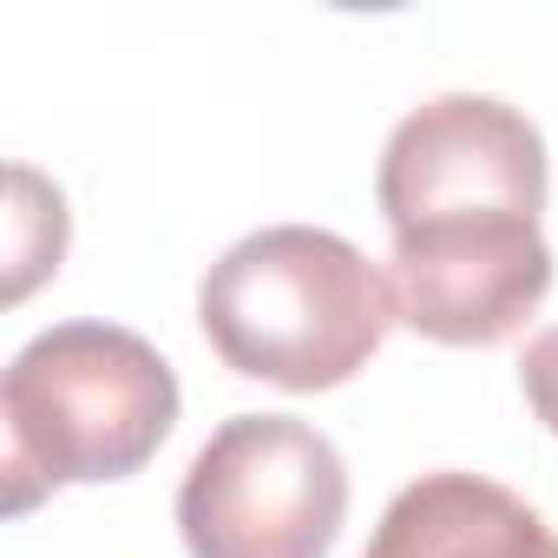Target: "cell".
<instances>
[{
    "mask_svg": "<svg viewBox=\"0 0 558 558\" xmlns=\"http://www.w3.org/2000/svg\"><path fill=\"white\" fill-rule=\"evenodd\" d=\"M197 323L223 368L316 395L362 375L401 310L388 269H375L342 230L263 223L204 269Z\"/></svg>",
    "mask_w": 558,
    "mask_h": 558,
    "instance_id": "cell-1",
    "label": "cell"
},
{
    "mask_svg": "<svg viewBox=\"0 0 558 558\" xmlns=\"http://www.w3.org/2000/svg\"><path fill=\"white\" fill-rule=\"evenodd\" d=\"M178 421L171 362L119 323H53L0 375L8 506L27 512L47 486L138 473Z\"/></svg>",
    "mask_w": 558,
    "mask_h": 558,
    "instance_id": "cell-2",
    "label": "cell"
},
{
    "mask_svg": "<svg viewBox=\"0 0 558 558\" xmlns=\"http://www.w3.org/2000/svg\"><path fill=\"white\" fill-rule=\"evenodd\" d=\"M342 519L349 466L336 440L296 414H230L178 486L191 558H329Z\"/></svg>",
    "mask_w": 558,
    "mask_h": 558,
    "instance_id": "cell-3",
    "label": "cell"
},
{
    "mask_svg": "<svg viewBox=\"0 0 558 558\" xmlns=\"http://www.w3.org/2000/svg\"><path fill=\"white\" fill-rule=\"evenodd\" d=\"M551 165L538 125L493 99V93H440L414 106L375 171V204L388 230H427V223H486V217H532L545 210Z\"/></svg>",
    "mask_w": 558,
    "mask_h": 558,
    "instance_id": "cell-4",
    "label": "cell"
},
{
    "mask_svg": "<svg viewBox=\"0 0 558 558\" xmlns=\"http://www.w3.org/2000/svg\"><path fill=\"white\" fill-rule=\"evenodd\" d=\"M388 290L414 336L447 349H493L545 303L551 243L532 217L401 230L388 256Z\"/></svg>",
    "mask_w": 558,
    "mask_h": 558,
    "instance_id": "cell-5",
    "label": "cell"
},
{
    "mask_svg": "<svg viewBox=\"0 0 558 558\" xmlns=\"http://www.w3.org/2000/svg\"><path fill=\"white\" fill-rule=\"evenodd\" d=\"M362 558H558V532L486 473H421L368 532Z\"/></svg>",
    "mask_w": 558,
    "mask_h": 558,
    "instance_id": "cell-6",
    "label": "cell"
},
{
    "mask_svg": "<svg viewBox=\"0 0 558 558\" xmlns=\"http://www.w3.org/2000/svg\"><path fill=\"white\" fill-rule=\"evenodd\" d=\"M8 191H14V204H8V303H21L66 256V197L34 165H14Z\"/></svg>",
    "mask_w": 558,
    "mask_h": 558,
    "instance_id": "cell-7",
    "label": "cell"
},
{
    "mask_svg": "<svg viewBox=\"0 0 558 558\" xmlns=\"http://www.w3.org/2000/svg\"><path fill=\"white\" fill-rule=\"evenodd\" d=\"M519 388H525L532 414L558 434V329H545V336L525 342V355H519Z\"/></svg>",
    "mask_w": 558,
    "mask_h": 558,
    "instance_id": "cell-8",
    "label": "cell"
}]
</instances>
